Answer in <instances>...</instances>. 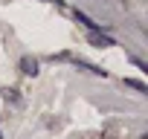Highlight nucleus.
<instances>
[{
    "label": "nucleus",
    "mask_w": 148,
    "mask_h": 139,
    "mask_svg": "<svg viewBox=\"0 0 148 139\" xmlns=\"http://www.w3.org/2000/svg\"><path fill=\"white\" fill-rule=\"evenodd\" d=\"M21 67H23V73H29V76H35V73H38V61L23 58V61H21Z\"/></svg>",
    "instance_id": "f257e3e1"
}]
</instances>
